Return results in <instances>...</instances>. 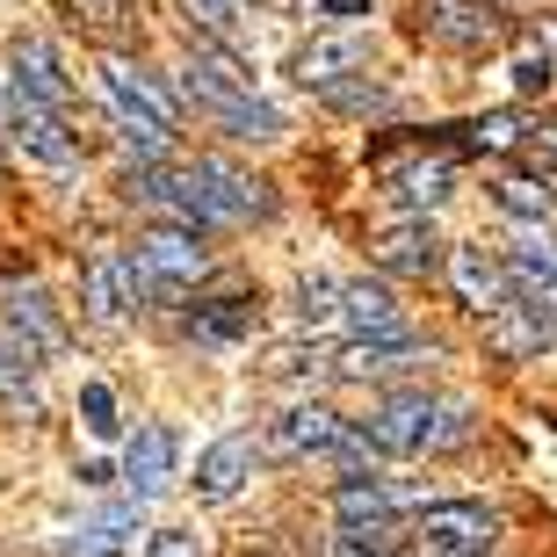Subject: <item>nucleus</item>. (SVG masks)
I'll return each mask as SVG.
<instances>
[{"label":"nucleus","mask_w":557,"mask_h":557,"mask_svg":"<svg viewBox=\"0 0 557 557\" xmlns=\"http://www.w3.org/2000/svg\"><path fill=\"white\" fill-rule=\"evenodd\" d=\"M362 434H370L376 456H434V449H456V442L471 434V406H463V398L398 392L362 420Z\"/></svg>","instance_id":"f257e3e1"},{"label":"nucleus","mask_w":557,"mask_h":557,"mask_svg":"<svg viewBox=\"0 0 557 557\" xmlns=\"http://www.w3.org/2000/svg\"><path fill=\"white\" fill-rule=\"evenodd\" d=\"M124 269H131V297H138V305H174V297L203 275V247H196V232L160 225V232L138 239V253H124Z\"/></svg>","instance_id":"f03ea898"},{"label":"nucleus","mask_w":557,"mask_h":557,"mask_svg":"<svg viewBox=\"0 0 557 557\" xmlns=\"http://www.w3.org/2000/svg\"><path fill=\"white\" fill-rule=\"evenodd\" d=\"M499 536L493 507H478V499H442L428 507L413 529V557H485Z\"/></svg>","instance_id":"7ed1b4c3"},{"label":"nucleus","mask_w":557,"mask_h":557,"mask_svg":"<svg viewBox=\"0 0 557 557\" xmlns=\"http://www.w3.org/2000/svg\"><path fill=\"white\" fill-rule=\"evenodd\" d=\"M182 95L196 109H210V116H225V109L253 102V73H247L239 51H225V44H196L188 65H182Z\"/></svg>","instance_id":"20e7f679"},{"label":"nucleus","mask_w":557,"mask_h":557,"mask_svg":"<svg viewBox=\"0 0 557 557\" xmlns=\"http://www.w3.org/2000/svg\"><path fill=\"white\" fill-rule=\"evenodd\" d=\"M188 188H196L210 225H247V218L269 210V188L253 182V174H239V166H225V160H196L188 166Z\"/></svg>","instance_id":"39448f33"},{"label":"nucleus","mask_w":557,"mask_h":557,"mask_svg":"<svg viewBox=\"0 0 557 557\" xmlns=\"http://www.w3.org/2000/svg\"><path fill=\"white\" fill-rule=\"evenodd\" d=\"M8 138L22 145V160L51 166V174H73V166H81V152H73V138H65V124H59V109H37V102H22V95H8Z\"/></svg>","instance_id":"423d86ee"},{"label":"nucleus","mask_w":557,"mask_h":557,"mask_svg":"<svg viewBox=\"0 0 557 557\" xmlns=\"http://www.w3.org/2000/svg\"><path fill=\"white\" fill-rule=\"evenodd\" d=\"M420 362H434L428 341H413V333H384V341H348V348L333 355V376L370 384V376H406V370H420Z\"/></svg>","instance_id":"0eeeda50"},{"label":"nucleus","mask_w":557,"mask_h":557,"mask_svg":"<svg viewBox=\"0 0 557 557\" xmlns=\"http://www.w3.org/2000/svg\"><path fill=\"white\" fill-rule=\"evenodd\" d=\"M102 87H109V102H116V116H124V124L174 131V95H166L152 73H138L131 59H109L102 65Z\"/></svg>","instance_id":"6e6552de"},{"label":"nucleus","mask_w":557,"mask_h":557,"mask_svg":"<svg viewBox=\"0 0 557 557\" xmlns=\"http://www.w3.org/2000/svg\"><path fill=\"white\" fill-rule=\"evenodd\" d=\"M370 261L392 275H434L442 269V239H434L428 218H398V225L370 232Z\"/></svg>","instance_id":"1a4fd4ad"},{"label":"nucleus","mask_w":557,"mask_h":557,"mask_svg":"<svg viewBox=\"0 0 557 557\" xmlns=\"http://www.w3.org/2000/svg\"><path fill=\"white\" fill-rule=\"evenodd\" d=\"M507 289H515V311H529L543 333H557V253L550 247L507 253Z\"/></svg>","instance_id":"9d476101"},{"label":"nucleus","mask_w":557,"mask_h":557,"mask_svg":"<svg viewBox=\"0 0 557 557\" xmlns=\"http://www.w3.org/2000/svg\"><path fill=\"white\" fill-rule=\"evenodd\" d=\"M174 463H182V442H174V428H138L131 434V449H124V485L131 499H160L166 485H174Z\"/></svg>","instance_id":"9b49d317"},{"label":"nucleus","mask_w":557,"mask_h":557,"mask_svg":"<svg viewBox=\"0 0 557 557\" xmlns=\"http://www.w3.org/2000/svg\"><path fill=\"white\" fill-rule=\"evenodd\" d=\"M341 434H348V420H341V413H326V406H289L283 420H269L261 456H326Z\"/></svg>","instance_id":"f8f14e48"},{"label":"nucleus","mask_w":557,"mask_h":557,"mask_svg":"<svg viewBox=\"0 0 557 557\" xmlns=\"http://www.w3.org/2000/svg\"><path fill=\"white\" fill-rule=\"evenodd\" d=\"M362 59H370V44H362V37H311L305 51L289 59V73H297V87L333 95V87H348V73H362Z\"/></svg>","instance_id":"ddd939ff"},{"label":"nucleus","mask_w":557,"mask_h":557,"mask_svg":"<svg viewBox=\"0 0 557 557\" xmlns=\"http://www.w3.org/2000/svg\"><path fill=\"white\" fill-rule=\"evenodd\" d=\"M15 95L22 102H37V109H65V59H59V44L51 37H22L15 44Z\"/></svg>","instance_id":"4468645a"},{"label":"nucleus","mask_w":557,"mask_h":557,"mask_svg":"<svg viewBox=\"0 0 557 557\" xmlns=\"http://www.w3.org/2000/svg\"><path fill=\"white\" fill-rule=\"evenodd\" d=\"M253 463H261L253 434H225V442H210V449L196 456V499H232L253 478Z\"/></svg>","instance_id":"2eb2a0df"},{"label":"nucleus","mask_w":557,"mask_h":557,"mask_svg":"<svg viewBox=\"0 0 557 557\" xmlns=\"http://www.w3.org/2000/svg\"><path fill=\"white\" fill-rule=\"evenodd\" d=\"M456 269V289H463V305L485 311V319H499V311H515V289H507V269H499L485 247H456L449 253Z\"/></svg>","instance_id":"dca6fc26"},{"label":"nucleus","mask_w":557,"mask_h":557,"mask_svg":"<svg viewBox=\"0 0 557 557\" xmlns=\"http://www.w3.org/2000/svg\"><path fill=\"white\" fill-rule=\"evenodd\" d=\"M81 305H87V319H95V326H124V311L138 305V297H131L124 253H95V261H87V275H81Z\"/></svg>","instance_id":"f3484780"},{"label":"nucleus","mask_w":557,"mask_h":557,"mask_svg":"<svg viewBox=\"0 0 557 557\" xmlns=\"http://www.w3.org/2000/svg\"><path fill=\"white\" fill-rule=\"evenodd\" d=\"M341 319L355 326V341H384V333H406V311L384 283H341Z\"/></svg>","instance_id":"a211bd4d"},{"label":"nucleus","mask_w":557,"mask_h":557,"mask_svg":"<svg viewBox=\"0 0 557 557\" xmlns=\"http://www.w3.org/2000/svg\"><path fill=\"white\" fill-rule=\"evenodd\" d=\"M398 507H406V493L398 485H384V478H348L341 493H333V515H341V529H376V521H392Z\"/></svg>","instance_id":"6ab92c4d"},{"label":"nucleus","mask_w":557,"mask_h":557,"mask_svg":"<svg viewBox=\"0 0 557 557\" xmlns=\"http://www.w3.org/2000/svg\"><path fill=\"white\" fill-rule=\"evenodd\" d=\"M428 8V29L442 44H493L499 37V15H485L478 0H420Z\"/></svg>","instance_id":"aec40b11"},{"label":"nucleus","mask_w":557,"mask_h":557,"mask_svg":"<svg viewBox=\"0 0 557 557\" xmlns=\"http://www.w3.org/2000/svg\"><path fill=\"white\" fill-rule=\"evenodd\" d=\"M253 326V305L247 297H218V305H196L188 311V333L203 341V348H232V341H247Z\"/></svg>","instance_id":"412c9836"},{"label":"nucleus","mask_w":557,"mask_h":557,"mask_svg":"<svg viewBox=\"0 0 557 557\" xmlns=\"http://www.w3.org/2000/svg\"><path fill=\"white\" fill-rule=\"evenodd\" d=\"M131 529H138V499H116V507H102V515L81 529L73 557H116V550L131 543Z\"/></svg>","instance_id":"4be33fe9"},{"label":"nucleus","mask_w":557,"mask_h":557,"mask_svg":"<svg viewBox=\"0 0 557 557\" xmlns=\"http://www.w3.org/2000/svg\"><path fill=\"white\" fill-rule=\"evenodd\" d=\"M8 319H15V326L29 333L44 355L65 348V326H59V311H51V297H44V289H15V297H8Z\"/></svg>","instance_id":"5701e85b"},{"label":"nucleus","mask_w":557,"mask_h":557,"mask_svg":"<svg viewBox=\"0 0 557 557\" xmlns=\"http://www.w3.org/2000/svg\"><path fill=\"white\" fill-rule=\"evenodd\" d=\"M392 196H398V203H413L420 218H428V210L449 196V160H413V166H398V174H392Z\"/></svg>","instance_id":"b1692460"},{"label":"nucleus","mask_w":557,"mask_h":557,"mask_svg":"<svg viewBox=\"0 0 557 557\" xmlns=\"http://www.w3.org/2000/svg\"><path fill=\"white\" fill-rule=\"evenodd\" d=\"M218 124H225V138H239V145H275V138H283V109H275V102H261V95H253V102L225 109Z\"/></svg>","instance_id":"393cba45"},{"label":"nucleus","mask_w":557,"mask_h":557,"mask_svg":"<svg viewBox=\"0 0 557 557\" xmlns=\"http://www.w3.org/2000/svg\"><path fill=\"white\" fill-rule=\"evenodd\" d=\"M289 311H297V326H326V319H341V283H333V275H305Z\"/></svg>","instance_id":"a878e982"},{"label":"nucleus","mask_w":557,"mask_h":557,"mask_svg":"<svg viewBox=\"0 0 557 557\" xmlns=\"http://www.w3.org/2000/svg\"><path fill=\"white\" fill-rule=\"evenodd\" d=\"M493 196H499V210H515V218H550V188L529 182V174H507Z\"/></svg>","instance_id":"bb28decb"},{"label":"nucleus","mask_w":557,"mask_h":557,"mask_svg":"<svg viewBox=\"0 0 557 557\" xmlns=\"http://www.w3.org/2000/svg\"><path fill=\"white\" fill-rule=\"evenodd\" d=\"M182 8H188V22H196L203 37H218V44L239 37V0H182Z\"/></svg>","instance_id":"cd10ccee"},{"label":"nucleus","mask_w":557,"mask_h":557,"mask_svg":"<svg viewBox=\"0 0 557 557\" xmlns=\"http://www.w3.org/2000/svg\"><path fill=\"white\" fill-rule=\"evenodd\" d=\"M81 428L116 442V392H109V384H81Z\"/></svg>","instance_id":"c85d7f7f"},{"label":"nucleus","mask_w":557,"mask_h":557,"mask_svg":"<svg viewBox=\"0 0 557 557\" xmlns=\"http://www.w3.org/2000/svg\"><path fill=\"white\" fill-rule=\"evenodd\" d=\"M550 81H557L550 51H536V44H529V51H515V87H521V95H543Z\"/></svg>","instance_id":"c756f323"},{"label":"nucleus","mask_w":557,"mask_h":557,"mask_svg":"<svg viewBox=\"0 0 557 557\" xmlns=\"http://www.w3.org/2000/svg\"><path fill=\"white\" fill-rule=\"evenodd\" d=\"M471 138L478 145H521V138H529V124H521L515 109H493V116H478V124H471Z\"/></svg>","instance_id":"7c9ffc66"},{"label":"nucleus","mask_w":557,"mask_h":557,"mask_svg":"<svg viewBox=\"0 0 557 557\" xmlns=\"http://www.w3.org/2000/svg\"><path fill=\"white\" fill-rule=\"evenodd\" d=\"M326 463H333V471H370V434H362V428H348V434H341V442H333V449H326Z\"/></svg>","instance_id":"2f4dec72"},{"label":"nucleus","mask_w":557,"mask_h":557,"mask_svg":"<svg viewBox=\"0 0 557 557\" xmlns=\"http://www.w3.org/2000/svg\"><path fill=\"white\" fill-rule=\"evenodd\" d=\"M326 102L333 109H355V116H384V109H392V95H384V87H333V95H326Z\"/></svg>","instance_id":"473e14b6"},{"label":"nucleus","mask_w":557,"mask_h":557,"mask_svg":"<svg viewBox=\"0 0 557 557\" xmlns=\"http://www.w3.org/2000/svg\"><path fill=\"white\" fill-rule=\"evenodd\" d=\"M493 326H499V348H507V355H536L543 341H550V333H543L536 319H529V326H515V311H499Z\"/></svg>","instance_id":"72a5a7b5"},{"label":"nucleus","mask_w":557,"mask_h":557,"mask_svg":"<svg viewBox=\"0 0 557 557\" xmlns=\"http://www.w3.org/2000/svg\"><path fill=\"white\" fill-rule=\"evenodd\" d=\"M521 152L543 166V174H557V116H543V124H529V138H521Z\"/></svg>","instance_id":"f704fd0d"},{"label":"nucleus","mask_w":557,"mask_h":557,"mask_svg":"<svg viewBox=\"0 0 557 557\" xmlns=\"http://www.w3.org/2000/svg\"><path fill=\"white\" fill-rule=\"evenodd\" d=\"M145 557H203V543L188 536V529H160V536L145 543Z\"/></svg>","instance_id":"c9c22d12"},{"label":"nucleus","mask_w":557,"mask_h":557,"mask_svg":"<svg viewBox=\"0 0 557 557\" xmlns=\"http://www.w3.org/2000/svg\"><path fill=\"white\" fill-rule=\"evenodd\" d=\"M311 8H319V15H341V22H362L376 0H311Z\"/></svg>","instance_id":"e433bc0d"},{"label":"nucleus","mask_w":557,"mask_h":557,"mask_svg":"<svg viewBox=\"0 0 557 557\" xmlns=\"http://www.w3.org/2000/svg\"><path fill=\"white\" fill-rule=\"evenodd\" d=\"M333 557H362V550H348V543H333Z\"/></svg>","instance_id":"4c0bfd02"},{"label":"nucleus","mask_w":557,"mask_h":557,"mask_svg":"<svg viewBox=\"0 0 557 557\" xmlns=\"http://www.w3.org/2000/svg\"><path fill=\"white\" fill-rule=\"evenodd\" d=\"M239 557H253V550H239Z\"/></svg>","instance_id":"58836bf2"}]
</instances>
